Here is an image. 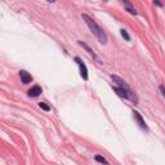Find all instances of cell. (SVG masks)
I'll return each instance as SVG.
<instances>
[{"label": "cell", "instance_id": "obj_1", "mask_svg": "<svg viewBox=\"0 0 165 165\" xmlns=\"http://www.w3.org/2000/svg\"><path fill=\"white\" fill-rule=\"evenodd\" d=\"M82 20L85 21V23H87V26L89 27V30L93 32V35H94L97 39H98V41L101 44H107V35H106V32L103 31V28L101 27V26L97 23V22L93 20L92 17H89L88 14H82Z\"/></svg>", "mask_w": 165, "mask_h": 165}, {"label": "cell", "instance_id": "obj_2", "mask_svg": "<svg viewBox=\"0 0 165 165\" xmlns=\"http://www.w3.org/2000/svg\"><path fill=\"white\" fill-rule=\"evenodd\" d=\"M112 80H114L115 82H116V85H118L119 88H121V89H124L126 93H128V96H129V99L132 101V102H134V103H137L138 102V98H137V96H136V93H133V91L129 88V85L126 84L125 81L123 80L121 77H119V76H116V75H112Z\"/></svg>", "mask_w": 165, "mask_h": 165}, {"label": "cell", "instance_id": "obj_3", "mask_svg": "<svg viewBox=\"0 0 165 165\" xmlns=\"http://www.w3.org/2000/svg\"><path fill=\"white\" fill-rule=\"evenodd\" d=\"M75 61L77 62L79 67H80V75H81V77L84 79V80H88V70H87V66H85L84 63L81 62V59L79 58V57L75 58Z\"/></svg>", "mask_w": 165, "mask_h": 165}, {"label": "cell", "instance_id": "obj_4", "mask_svg": "<svg viewBox=\"0 0 165 165\" xmlns=\"http://www.w3.org/2000/svg\"><path fill=\"white\" fill-rule=\"evenodd\" d=\"M133 116H134V119L137 120L138 125H139L142 129H145V130H147V129H148V128H147V125H146V123H145V120H143V118L141 116L139 112H138V111H133Z\"/></svg>", "mask_w": 165, "mask_h": 165}, {"label": "cell", "instance_id": "obj_5", "mask_svg": "<svg viewBox=\"0 0 165 165\" xmlns=\"http://www.w3.org/2000/svg\"><path fill=\"white\" fill-rule=\"evenodd\" d=\"M20 77H21V81L23 82V84H30V82L32 81V76L25 70L20 71Z\"/></svg>", "mask_w": 165, "mask_h": 165}, {"label": "cell", "instance_id": "obj_6", "mask_svg": "<svg viewBox=\"0 0 165 165\" xmlns=\"http://www.w3.org/2000/svg\"><path fill=\"white\" fill-rule=\"evenodd\" d=\"M41 92H43V91H41V88L39 87V85H35V87H32L31 89H28L27 94L30 97H37V96H40Z\"/></svg>", "mask_w": 165, "mask_h": 165}, {"label": "cell", "instance_id": "obj_7", "mask_svg": "<svg viewBox=\"0 0 165 165\" xmlns=\"http://www.w3.org/2000/svg\"><path fill=\"white\" fill-rule=\"evenodd\" d=\"M123 4H124V7H125L126 10H128L130 14H134V16L137 14V9L132 5V3H129V1H123Z\"/></svg>", "mask_w": 165, "mask_h": 165}, {"label": "cell", "instance_id": "obj_8", "mask_svg": "<svg viewBox=\"0 0 165 165\" xmlns=\"http://www.w3.org/2000/svg\"><path fill=\"white\" fill-rule=\"evenodd\" d=\"M114 91L118 93V96H120L121 98H125V99H129V96H128V93H126L124 89L121 88H119V87H114Z\"/></svg>", "mask_w": 165, "mask_h": 165}, {"label": "cell", "instance_id": "obj_9", "mask_svg": "<svg viewBox=\"0 0 165 165\" xmlns=\"http://www.w3.org/2000/svg\"><path fill=\"white\" fill-rule=\"evenodd\" d=\"M79 44H80V45H81L82 48H85V49H87V52H88V53L91 54V55H93V57H96V53H94V52H93V50H92L91 48H89L85 43H82V41H79Z\"/></svg>", "mask_w": 165, "mask_h": 165}, {"label": "cell", "instance_id": "obj_10", "mask_svg": "<svg viewBox=\"0 0 165 165\" xmlns=\"http://www.w3.org/2000/svg\"><path fill=\"white\" fill-rule=\"evenodd\" d=\"M94 159H96L97 161H98V163H101V164H104V165H108V163H107V160H106V159H104V157H103V156H101V155H97V156L94 157Z\"/></svg>", "mask_w": 165, "mask_h": 165}, {"label": "cell", "instance_id": "obj_11", "mask_svg": "<svg viewBox=\"0 0 165 165\" xmlns=\"http://www.w3.org/2000/svg\"><path fill=\"white\" fill-rule=\"evenodd\" d=\"M120 32H121V36L123 37H125V40H130V36H129V34L126 32V30H120Z\"/></svg>", "mask_w": 165, "mask_h": 165}, {"label": "cell", "instance_id": "obj_12", "mask_svg": "<svg viewBox=\"0 0 165 165\" xmlns=\"http://www.w3.org/2000/svg\"><path fill=\"white\" fill-rule=\"evenodd\" d=\"M39 106H40V108H43L44 111H49V110H50V107L48 106V104H47L45 102H40V103H39Z\"/></svg>", "mask_w": 165, "mask_h": 165}, {"label": "cell", "instance_id": "obj_13", "mask_svg": "<svg viewBox=\"0 0 165 165\" xmlns=\"http://www.w3.org/2000/svg\"><path fill=\"white\" fill-rule=\"evenodd\" d=\"M160 92H161V94H163L164 98H165V85H160Z\"/></svg>", "mask_w": 165, "mask_h": 165}, {"label": "cell", "instance_id": "obj_14", "mask_svg": "<svg viewBox=\"0 0 165 165\" xmlns=\"http://www.w3.org/2000/svg\"><path fill=\"white\" fill-rule=\"evenodd\" d=\"M153 4H156V5H159V7H163V4H161V3H159V1H153Z\"/></svg>", "mask_w": 165, "mask_h": 165}]
</instances>
